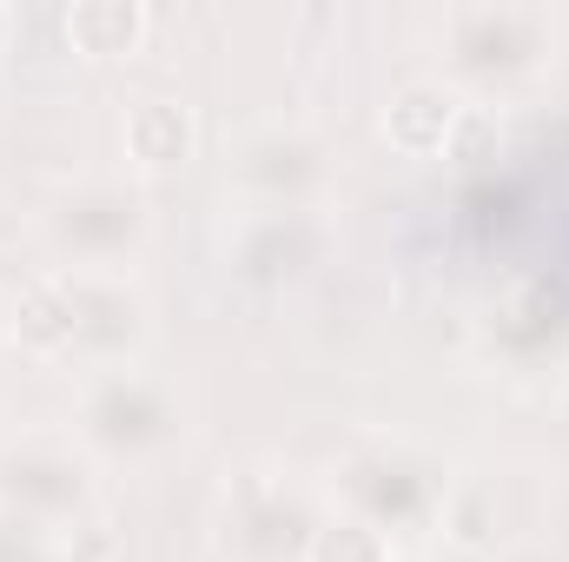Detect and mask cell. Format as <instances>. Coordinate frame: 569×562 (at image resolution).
I'll return each instance as SVG.
<instances>
[{
	"mask_svg": "<svg viewBox=\"0 0 569 562\" xmlns=\"http://www.w3.org/2000/svg\"><path fill=\"white\" fill-rule=\"evenodd\" d=\"M463 100H457V87H443V80H411V87H398L391 100H385V140L391 152H405V159H437V152H450L457 140V127H463Z\"/></svg>",
	"mask_w": 569,
	"mask_h": 562,
	"instance_id": "cell-1",
	"label": "cell"
},
{
	"mask_svg": "<svg viewBox=\"0 0 569 562\" xmlns=\"http://www.w3.org/2000/svg\"><path fill=\"white\" fill-rule=\"evenodd\" d=\"M120 145H127V159L140 172H172V165H186L199 152V113L186 100H172V93H146L120 120Z\"/></svg>",
	"mask_w": 569,
	"mask_h": 562,
	"instance_id": "cell-2",
	"label": "cell"
},
{
	"mask_svg": "<svg viewBox=\"0 0 569 562\" xmlns=\"http://www.w3.org/2000/svg\"><path fill=\"white\" fill-rule=\"evenodd\" d=\"M60 33L80 60H127L152 33V7H140V0H73Z\"/></svg>",
	"mask_w": 569,
	"mask_h": 562,
	"instance_id": "cell-3",
	"label": "cell"
},
{
	"mask_svg": "<svg viewBox=\"0 0 569 562\" xmlns=\"http://www.w3.org/2000/svg\"><path fill=\"white\" fill-rule=\"evenodd\" d=\"M80 331H87V318H80V284L73 279H40L20 298V311H13V338L27 351H40V358L67 351Z\"/></svg>",
	"mask_w": 569,
	"mask_h": 562,
	"instance_id": "cell-4",
	"label": "cell"
},
{
	"mask_svg": "<svg viewBox=\"0 0 569 562\" xmlns=\"http://www.w3.org/2000/svg\"><path fill=\"white\" fill-rule=\"evenodd\" d=\"M305 562H391V543H385L378 523H365V516H338V523L311 530Z\"/></svg>",
	"mask_w": 569,
	"mask_h": 562,
	"instance_id": "cell-5",
	"label": "cell"
},
{
	"mask_svg": "<svg viewBox=\"0 0 569 562\" xmlns=\"http://www.w3.org/2000/svg\"><path fill=\"white\" fill-rule=\"evenodd\" d=\"M430 562H490V556H483V550H463V543H443Z\"/></svg>",
	"mask_w": 569,
	"mask_h": 562,
	"instance_id": "cell-6",
	"label": "cell"
}]
</instances>
